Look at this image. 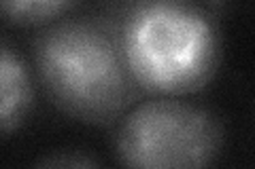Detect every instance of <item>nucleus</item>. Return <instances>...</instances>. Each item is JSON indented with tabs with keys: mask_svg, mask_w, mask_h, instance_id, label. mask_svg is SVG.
Returning <instances> with one entry per match:
<instances>
[{
	"mask_svg": "<svg viewBox=\"0 0 255 169\" xmlns=\"http://www.w3.org/2000/svg\"><path fill=\"white\" fill-rule=\"evenodd\" d=\"M223 146V125L196 104L153 100L124 118L115 152L124 169H209Z\"/></svg>",
	"mask_w": 255,
	"mask_h": 169,
	"instance_id": "obj_3",
	"label": "nucleus"
},
{
	"mask_svg": "<svg viewBox=\"0 0 255 169\" xmlns=\"http://www.w3.org/2000/svg\"><path fill=\"white\" fill-rule=\"evenodd\" d=\"M36 72L55 108L83 123H111L130 106L138 83L122 38L92 19H64L38 34Z\"/></svg>",
	"mask_w": 255,
	"mask_h": 169,
	"instance_id": "obj_1",
	"label": "nucleus"
},
{
	"mask_svg": "<svg viewBox=\"0 0 255 169\" xmlns=\"http://www.w3.org/2000/svg\"><path fill=\"white\" fill-rule=\"evenodd\" d=\"M32 169H102L96 161L81 150H58L43 157Z\"/></svg>",
	"mask_w": 255,
	"mask_h": 169,
	"instance_id": "obj_6",
	"label": "nucleus"
},
{
	"mask_svg": "<svg viewBox=\"0 0 255 169\" xmlns=\"http://www.w3.org/2000/svg\"><path fill=\"white\" fill-rule=\"evenodd\" d=\"M0 125L9 135L23 123L32 106V85L21 57L6 43L0 47Z\"/></svg>",
	"mask_w": 255,
	"mask_h": 169,
	"instance_id": "obj_4",
	"label": "nucleus"
},
{
	"mask_svg": "<svg viewBox=\"0 0 255 169\" xmlns=\"http://www.w3.org/2000/svg\"><path fill=\"white\" fill-rule=\"evenodd\" d=\"M68 6L70 2H62V0H6L2 2V13L13 23L32 26V23H41L55 17Z\"/></svg>",
	"mask_w": 255,
	"mask_h": 169,
	"instance_id": "obj_5",
	"label": "nucleus"
},
{
	"mask_svg": "<svg viewBox=\"0 0 255 169\" xmlns=\"http://www.w3.org/2000/svg\"><path fill=\"white\" fill-rule=\"evenodd\" d=\"M122 47L140 89L196 93L213 80L221 38L200 6L177 0L136 2L122 23Z\"/></svg>",
	"mask_w": 255,
	"mask_h": 169,
	"instance_id": "obj_2",
	"label": "nucleus"
}]
</instances>
